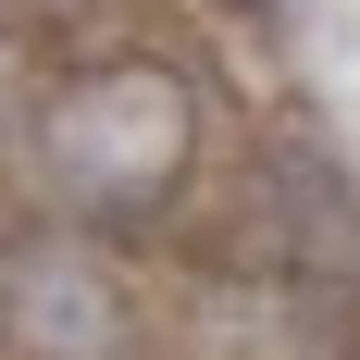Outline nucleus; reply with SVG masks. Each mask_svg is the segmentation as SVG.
Masks as SVG:
<instances>
[{
    "label": "nucleus",
    "instance_id": "1",
    "mask_svg": "<svg viewBox=\"0 0 360 360\" xmlns=\"http://www.w3.org/2000/svg\"><path fill=\"white\" fill-rule=\"evenodd\" d=\"M25 174L63 224H149L199 174V100L149 50H87L25 100Z\"/></svg>",
    "mask_w": 360,
    "mask_h": 360
},
{
    "label": "nucleus",
    "instance_id": "2",
    "mask_svg": "<svg viewBox=\"0 0 360 360\" xmlns=\"http://www.w3.org/2000/svg\"><path fill=\"white\" fill-rule=\"evenodd\" d=\"M249 13H274V0H249Z\"/></svg>",
    "mask_w": 360,
    "mask_h": 360
},
{
    "label": "nucleus",
    "instance_id": "3",
    "mask_svg": "<svg viewBox=\"0 0 360 360\" xmlns=\"http://www.w3.org/2000/svg\"><path fill=\"white\" fill-rule=\"evenodd\" d=\"M348 360H360V348H348Z\"/></svg>",
    "mask_w": 360,
    "mask_h": 360
}]
</instances>
